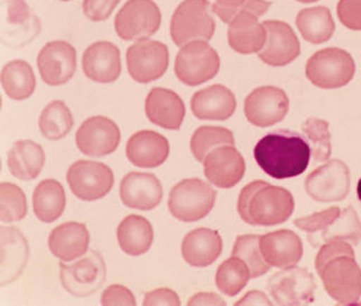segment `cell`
Segmentation results:
<instances>
[{
	"instance_id": "obj_1",
	"label": "cell",
	"mask_w": 361,
	"mask_h": 306,
	"mask_svg": "<svg viewBox=\"0 0 361 306\" xmlns=\"http://www.w3.org/2000/svg\"><path fill=\"white\" fill-rule=\"evenodd\" d=\"M315 269L329 296L341 305H357L361 298V268L350 243L340 239L323 243Z\"/></svg>"
},
{
	"instance_id": "obj_2",
	"label": "cell",
	"mask_w": 361,
	"mask_h": 306,
	"mask_svg": "<svg viewBox=\"0 0 361 306\" xmlns=\"http://www.w3.org/2000/svg\"><path fill=\"white\" fill-rule=\"evenodd\" d=\"M254 157L266 174L275 180H284L307 171L311 147L300 135L271 133L256 144Z\"/></svg>"
},
{
	"instance_id": "obj_3",
	"label": "cell",
	"mask_w": 361,
	"mask_h": 306,
	"mask_svg": "<svg viewBox=\"0 0 361 306\" xmlns=\"http://www.w3.org/2000/svg\"><path fill=\"white\" fill-rule=\"evenodd\" d=\"M295 202L288 190L254 180L241 190L237 210L243 221L250 226L273 227L288 221L293 214Z\"/></svg>"
},
{
	"instance_id": "obj_4",
	"label": "cell",
	"mask_w": 361,
	"mask_h": 306,
	"mask_svg": "<svg viewBox=\"0 0 361 306\" xmlns=\"http://www.w3.org/2000/svg\"><path fill=\"white\" fill-rule=\"evenodd\" d=\"M298 229L307 233V240L314 248L334 239L345 240L357 246L361 241V221L353 207L341 210L330 207L326 210L296 219Z\"/></svg>"
},
{
	"instance_id": "obj_5",
	"label": "cell",
	"mask_w": 361,
	"mask_h": 306,
	"mask_svg": "<svg viewBox=\"0 0 361 306\" xmlns=\"http://www.w3.org/2000/svg\"><path fill=\"white\" fill-rule=\"evenodd\" d=\"M356 64L350 53L339 47H328L307 60L305 74L310 82L320 89H339L355 77Z\"/></svg>"
},
{
	"instance_id": "obj_6",
	"label": "cell",
	"mask_w": 361,
	"mask_h": 306,
	"mask_svg": "<svg viewBox=\"0 0 361 306\" xmlns=\"http://www.w3.org/2000/svg\"><path fill=\"white\" fill-rule=\"evenodd\" d=\"M209 0H184L171 20V36L178 47L193 41L208 42L212 39L216 23L211 14Z\"/></svg>"
},
{
	"instance_id": "obj_7",
	"label": "cell",
	"mask_w": 361,
	"mask_h": 306,
	"mask_svg": "<svg viewBox=\"0 0 361 306\" xmlns=\"http://www.w3.org/2000/svg\"><path fill=\"white\" fill-rule=\"evenodd\" d=\"M216 191L200 178H186L173 186L169 209L180 221L195 222L205 218L214 209Z\"/></svg>"
},
{
	"instance_id": "obj_8",
	"label": "cell",
	"mask_w": 361,
	"mask_h": 306,
	"mask_svg": "<svg viewBox=\"0 0 361 306\" xmlns=\"http://www.w3.org/2000/svg\"><path fill=\"white\" fill-rule=\"evenodd\" d=\"M107 276V266L97 250H88L75 262H60V279L66 292L78 298H88L102 286Z\"/></svg>"
},
{
	"instance_id": "obj_9",
	"label": "cell",
	"mask_w": 361,
	"mask_h": 306,
	"mask_svg": "<svg viewBox=\"0 0 361 306\" xmlns=\"http://www.w3.org/2000/svg\"><path fill=\"white\" fill-rule=\"evenodd\" d=\"M174 70L176 77L184 85H200L214 79L219 72V55L207 42H190L180 47Z\"/></svg>"
},
{
	"instance_id": "obj_10",
	"label": "cell",
	"mask_w": 361,
	"mask_h": 306,
	"mask_svg": "<svg viewBox=\"0 0 361 306\" xmlns=\"http://www.w3.org/2000/svg\"><path fill=\"white\" fill-rule=\"evenodd\" d=\"M161 22V11L153 0H128L118 11L115 28L123 41H145L157 33Z\"/></svg>"
},
{
	"instance_id": "obj_11",
	"label": "cell",
	"mask_w": 361,
	"mask_h": 306,
	"mask_svg": "<svg viewBox=\"0 0 361 306\" xmlns=\"http://www.w3.org/2000/svg\"><path fill=\"white\" fill-rule=\"evenodd\" d=\"M66 180L72 193L83 201L102 199L115 183L113 170L108 165L87 159L73 163L68 169Z\"/></svg>"
},
{
	"instance_id": "obj_12",
	"label": "cell",
	"mask_w": 361,
	"mask_h": 306,
	"mask_svg": "<svg viewBox=\"0 0 361 306\" xmlns=\"http://www.w3.org/2000/svg\"><path fill=\"white\" fill-rule=\"evenodd\" d=\"M350 170L345 161L330 159L305 178V191L317 202H338L350 192Z\"/></svg>"
},
{
	"instance_id": "obj_13",
	"label": "cell",
	"mask_w": 361,
	"mask_h": 306,
	"mask_svg": "<svg viewBox=\"0 0 361 306\" xmlns=\"http://www.w3.org/2000/svg\"><path fill=\"white\" fill-rule=\"evenodd\" d=\"M267 287L277 305H307L314 302L317 284L312 273L305 268H283L269 279Z\"/></svg>"
},
{
	"instance_id": "obj_14",
	"label": "cell",
	"mask_w": 361,
	"mask_h": 306,
	"mask_svg": "<svg viewBox=\"0 0 361 306\" xmlns=\"http://www.w3.org/2000/svg\"><path fill=\"white\" fill-rule=\"evenodd\" d=\"M127 68L138 83L153 82L164 75L170 63L165 44L157 41H138L127 49Z\"/></svg>"
},
{
	"instance_id": "obj_15",
	"label": "cell",
	"mask_w": 361,
	"mask_h": 306,
	"mask_svg": "<svg viewBox=\"0 0 361 306\" xmlns=\"http://www.w3.org/2000/svg\"><path fill=\"white\" fill-rule=\"evenodd\" d=\"M290 109V99L284 90L273 85L257 87L245 99L247 121L254 126L266 128L284 121Z\"/></svg>"
},
{
	"instance_id": "obj_16",
	"label": "cell",
	"mask_w": 361,
	"mask_h": 306,
	"mask_svg": "<svg viewBox=\"0 0 361 306\" xmlns=\"http://www.w3.org/2000/svg\"><path fill=\"white\" fill-rule=\"evenodd\" d=\"M121 129L115 121L104 116H94L81 123L75 142L81 153L91 157L110 155L121 144Z\"/></svg>"
},
{
	"instance_id": "obj_17",
	"label": "cell",
	"mask_w": 361,
	"mask_h": 306,
	"mask_svg": "<svg viewBox=\"0 0 361 306\" xmlns=\"http://www.w3.org/2000/svg\"><path fill=\"white\" fill-rule=\"evenodd\" d=\"M37 68L47 85H64L77 71V51L68 42H49L37 55Z\"/></svg>"
},
{
	"instance_id": "obj_18",
	"label": "cell",
	"mask_w": 361,
	"mask_h": 306,
	"mask_svg": "<svg viewBox=\"0 0 361 306\" xmlns=\"http://www.w3.org/2000/svg\"><path fill=\"white\" fill-rule=\"evenodd\" d=\"M265 44L258 53L260 60L271 66H285L292 63L301 53V45L293 28L281 20H265Z\"/></svg>"
},
{
	"instance_id": "obj_19",
	"label": "cell",
	"mask_w": 361,
	"mask_h": 306,
	"mask_svg": "<svg viewBox=\"0 0 361 306\" xmlns=\"http://www.w3.org/2000/svg\"><path fill=\"white\" fill-rule=\"evenodd\" d=\"M205 178L219 189H231L243 180L246 163L238 149L233 145L216 147L203 161Z\"/></svg>"
},
{
	"instance_id": "obj_20",
	"label": "cell",
	"mask_w": 361,
	"mask_h": 306,
	"mask_svg": "<svg viewBox=\"0 0 361 306\" xmlns=\"http://www.w3.org/2000/svg\"><path fill=\"white\" fill-rule=\"evenodd\" d=\"M4 11L3 43L7 47H24L41 32V22L24 0H5Z\"/></svg>"
},
{
	"instance_id": "obj_21",
	"label": "cell",
	"mask_w": 361,
	"mask_h": 306,
	"mask_svg": "<svg viewBox=\"0 0 361 306\" xmlns=\"http://www.w3.org/2000/svg\"><path fill=\"white\" fill-rule=\"evenodd\" d=\"M119 195L128 208L149 211L161 202L163 186L151 173L130 172L121 180Z\"/></svg>"
},
{
	"instance_id": "obj_22",
	"label": "cell",
	"mask_w": 361,
	"mask_h": 306,
	"mask_svg": "<svg viewBox=\"0 0 361 306\" xmlns=\"http://www.w3.org/2000/svg\"><path fill=\"white\" fill-rule=\"evenodd\" d=\"M85 77L98 83L115 82L121 74V51L111 42L91 44L82 56Z\"/></svg>"
},
{
	"instance_id": "obj_23",
	"label": "cell",
	"mask_w": 361,
	"mask_h": 306,
	"mask_svg": "<svg viewBox=\"0 0 361 306\" xmlns=\"http://www.w3.org/2000/svg\"><path fill=\"white\" fill-rule=\"evenodd\" d=\"M148 121L161 128L178 130L185 117V104L178 93L165 87H153L145 100Z\"/></svg>"
},
{
	"instance_id": "obj_24",
	"label": "cell",
	"mask_w": 361,
	"mask_h": 306,
	"mask_svg": "<svg viewBox=\"0 0 361 306\" xmlns=\"http://www.w3.org/2000/svg\"><path fill=\"white\" fill-rule=\"evenodd\" d=\"M126 155L135 166L154 169L164 164L170 155V142L157 131H137L127 142Z\"/></svg>"
},
{
	"instance_id": "obj_25",
	"label": "cell",
	"mask_w": 361,
	"mask_h": 306,
	"mask_svg": "<svg viewBox=\"0 0 361 306\" xmlns=\"http://www.w3.org/2000/svg\"><path fill=\"white\" fill-rule=\"evenodd\" d=\"M260 250L269 265L292 267L303 257V243L292 230H276L260 235Z\"/></svg>"
},
{
	"instance_id": "obj_26",
	"label": "cell",
	"mask_w": 361,
	"mask_h": 306,
	"mask_svg": "<svg viewBox=\"0 0 361 306\" xmlns=\"http://www.w3.org/2000/svg\"><path fill=\"white\" fill-rule=\"evenodd\" d=\"M237 108L231 90L221 85H214L197 91L191 99V110L201 121H227Z\"/></svg>"
},
{
	"instance_id": "obj_27",
	"label": "cell",
	"mask_w": 361,
	"mask_h": 306,
	"mask_svg": "<svg viewBox=\"0 0 361 306\" xmlns=\"http://www.w3.org/2000/svg\"><path fill=\"white\" fill-rule=\"evenodd\" d=\"M90 233L85 224L70 221L60 224L51 231L49 248L55 257L71 262L88 252Z\"/></svg>"
},
{
	"instance_id": "obj_28",
	"label": "cell",
	"mask_w": 361,
	"mask_h": 306,
	"mask_svg": "<svg viewBox=\"0 0 361 306\" xmlns=\"http://www.w3.org/2000/svg\"><path fill=\"white\" fill-rule=\"evenodd\" d=\"M30 246L16 227H1V286L11 284L24 273Z\"/></svg>"
},
{
	"instance_id": "obj_29",
	"label": "cell",
	"mask_w": 361,
	"mask_h": 306,
	"mask_svg": "<svg viewBox=\"0 0 361 306\" xmlns=\"http://www.w3.org/2000/svg\"><path fill=\"white\" fill-rule=\"evenodd\" d=\"M221 235L216 230L199 228L184 237L180 252L189 265L207 267L220 257L222 252Z\"/></svg>"
},
{
	"instance_id": "obj_30",
	"label": "cell",
	"mask_w": 361,
	"mask_h": 306,
	"mask_svg": "<svg viewBox=\"0 0 361 306\" xmlns=\"http://www.w3.org/2000/svg\"><path fill=\"white\" fill-rule=\"evenodd\" d=\"M258 18L252 13L241 11L231 20L228 30V43L233 51L240 54H254L263 49L267 33Z\"/></svg>"
},
{
	"instance_id": "obj_31",
	"label": "cell",
	"mask_w": 361,
	"mask_h": 306,
	"mask_svg": "<svg viewBox=\"0 0 361 306\" xmlns=\"http://www.w3.org/2000/svg\"><path fill=\"white\" fill-rule=\"evenodd\" d=\"M44 164V149L33 140H17L7 153V165L11 175L22 180H35Z\"/></svg>"
},
{
	"instance_id": "obj_32",
	"label": "cell",
	"mask_w": 361,
	"mask_h": 306,
	"mask_svg": "<svg viewBox=\"0 0 361 306\" xmlns=\"http://www.w3.org/2000/svg\"><path fill=\"white\" fill-rule=\"evenodd\" d=\"M117 239L125 254L135 257L140 256L146 254L153 245V226L144 216L130 214L118 226Z\"/></svg>"
},
{
	"instance_id": "obj_33",
	"label": "cell",
	"mask_w": 361,
	"mask_h": 306,
	"mask_svg": "<svg viewBox=\"0 0 361 306\" xmlns=\"http://www.w3.org/2000/svg\"><path fill=\"white\" fill-rule=\"evenodd\" d=\"M66 191L54 178H47L37 184L33 193V210L39 221L51 224L66 210Z\"/></svg>"
},
{
	"instance_id": "obj_34",
	"label": "cell",
	"mask_w": 361,
	"mask_h": 306,
	"mask_svg": "<svg viewBox=\"0 0 361 306\" xmlns=\"http://www.w3.org/2000/svg\"><path fill=\"white\" fill-rule=\"evenodd\" d=\"M296 26L302 37L315 45L328 42L336 30L331 11L324 6L302 9L296 17Z\"/></svg>"
},
{
	"instance_id": "obj_35",
	"label": "cell",
	"mask_w": 361,
	"mask_h": 306,
	"mask_svg": "<svg viewBox=\"0 0 361 306\" xmlns=\"http://www.w3.org/2000/svg\"><path fill=\"white\" fill-rule=\"evenodd\" d=\"M0 80L6 94L17 102L30 98L35 90V74L26 61L8 62L1 70Z\"/></svg>"
},
{
	"instance_id": "obj_36",
	"label": "cell",
	"mask_w": 361,
	"mask_h": 306,
	"mask_svg": "<svg viewBox=\"0 0 361 306\" xmlns=\"http://www.w3.org/2000/svg\"><path fill=\"white\" fill-rule=\"evenodd\" d=\"M73 123L71 111L61 100L49 102L39 116V130L49 140L64 138L72 130Z\"/></svg>"
},
{
	"instance_id": "obj_37",
	"label": "cell",
	"mask_w": 361,
	"mask_h": 306,
	"mask_svg": "<svg viewBox=\"0 0 361 306\" xmlns=\"http://www.w3.org/2000/svg\"><path fill=\"white\" fill-rule=\"evenodd\" d=\"M250 279V271L246 262L235 256L226 259L216 269V287L222 294L230 298L244 290Z\"/></svg>"
},
{
	"instance_id": "obj_38",
	"label": "cell",
	"mask_w": 361,
	"mask_h": 306,
	"mask_svg": "<svg viewBox=\"0 0 361 306\" xmlns=\"http://www.w3.org/2000/svg\"><path fill=\"white\" fill-rule=\"evenodd\" d=\"M235 146V137L233 131L224 127L202 126L192 135L190 148L195 159L203 163L205 156L212 149L219 146Z\"/></svg>"
},
{
	"instance_id": "obj_39",
	"label": "cell",
	"mask_w": 361,
	"mask_h": 306,
	"mask_svg": "<svg viewBox=\"0 0 361 306\" xmlns=\"http://www.w3.org/2000/svg\"><path fill=\"white\" fill-rule=\"evenodd\" d=\"M231 255L246 262L252 279L263 276L271 269V266L264 259L260 250V235H238L235 238Z\"/></svg>"
},
{
	"instance_id": "obj_40",
	"label": "cell",
	"mask_w": 361,
	"mask_h": 306,
	"mask_svg": "<svg viewBox=\"0 0 361 306\" xmlns=\"http://www.w3.org/2000/svg\"><path fill=\"white\" fill-rule=\"evenodd\" d=\"M328 121L320 118H307L302 125V133L311 144V157L317 163L329 161L331 156V134Z\"/></svg>"
},
{
	"instance_id": "obj_41",
	"label": "cell",
	"mask_w": 361,
	"mask_h": 306,
	"mask_svg": "<svg viewBox=\"0 0 361 306\" xmlns=\"http://www.w3.org/2000/svg\"><path fill=\"white\" fill-rule=\"evenodd\" d=\"M0 219L4 224L20 221L27 214L26 195L16 184L9 182L0 184Z\"/></svg>"
},
{
	"instance_id": "obj_42",
	"label": "cell",
	"mask_w": 361,
	"mask_h": 306,
	"mask_svg": "<svg viewBox=\"0 0 361 306\" xmlns=\"http://www.w3.org/2000/svg\"><path fill=\"white\" fill-rule=\"evenodd\" d=\"M266 0H216L212 11L222 22L230 24L241 11H249L257 17L263 16L271 7Z\"/></svg>"
},
{
	"instance_id": "obj_43",
	"label": "cell",
	"mask_w": 361,
	"mask_h": 306,
	"mask_svg": "<svg viewBox=\"0 0 361 306\" xmlns=\"http://www.w3.org/2000/svg\"><path fill=\"white\" fill-rule=\"evenodd\" d=\"M337 15L345 27L361 30V0H339Z\"/></svg>"
},
{
	"instance_id": "obj_44",
	"label": "cell",
	"mask_w": 361,
	"mask_h": 306,
	"mask_svg": "<svg viewBox=\"0 0 361 306\" xmlns=\"http://www.w3.org/2000/svg\"><path fill=\"white\" fill-rule=\"evenodd\" d=\"M119 3L121 0H85L83 14L92 22H104L111 16Z\"/></svg>"
},
{
	"instance_id": "obj_45",
	"label": "cell",
	"mask_w": 361,
	"mask_h": 306,
	"mask_svg": "<svg viewBox=\"0 0 361 306\" xmlns=\"http://www.w3.org/2000/svg\"><path fill=\"white\" fill-rule=\"evenodd\" d=\"M100 302L102 305H136V298L132 290L119 284L108 286L102 292Z\"/></svg>"
},
{
	"instance_id": "obj_46",
	"label": "cell",
	"mask_w": 361,
	"mask_h": 306,
	"mask_svg": "<svg viewBox=\"0 0 361 306\" xmlns=\"http://www.w3.org/2000/svg\"><path fill=\"white\" fill-rule=\"evenodd\" d=\"M142 305H180V300L174 290L170 288H157L146 293Z\"/></svg>"
},
{
	"instance_id": "obj_47",
	"label": "cell",
	"mask_w": 361,
	"mask_h": 306,
	"mask_svg": "<svg viewBox=\"0 0 361 306\" xmlns=\"http://www.w3.org/2000/svg\"><path fill=\"white\" fill-rule=\"evenodd\" d=\"M188 305H226V301L216 293H197L188 301Z\"/></svg>"
},
{
	"instance_id": "obj_48",
	"label": "cell",
	"mask_w": 361,
	"mask_h": 306,
	"mask_svg": "<svg viewBox=\"0 0 361 306\" xmlns=\"http://www.w3.org/2000/svg\"><path fill=\"white\" fill-rule=\"evenodd\" d=\"M235 305H271V301L263 292L250 290L244 298L235 302Z\"/></svg>"
},
{
	"instance_id": "obj_49",
	"label": "cell",
	"mask_w": 361,
	"mask_h": 306,
	"mask_svg": "<svg viewBox=\"0 0 361 306\" xmlns=\"http://www.w3.org/2000/svg\"><path fill=\"white\" fill-rule=\"evenodd\" d=\"M357 195H358L359 201L361 202V178L357 184Z\"/></svg>"
},
{
	"instance_id": "obj_50",
	"label": "cell",
	"mask_w": 361,
	"mask_h": 306,
	"mask_svg": "<svg viewBox=\"0 0 361 306\" xmlns=\"http://www.w3.org/2000/svg\"><path fill=\"white\" fill-rule=\"evenodd\" d=\"M296 1H300L302 4H311V3H317L319 0H296Z\"/></svg>"
},
{
	"instance_id": "obj_51",
	"label": "cell",
	"mask_w": 361,
	"mask_h": 306,
	"mask_svg": "<svg viewBox=\"0 0 361 306\" xmlns=\"http://www.w3.org/2000/svg\"><path fill=\"white\" fill-rule=\"evenodd\" d=\"M61 1H70V0H61Z\"/></svg>"
}]
</instances>
